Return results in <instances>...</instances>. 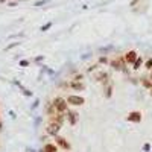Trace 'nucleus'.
Here are the masks:
<instances>
[{
  "instance_id": "nucleus-1",
  "label": "nucleus",
  "mask_w": 152,
  "mask_h": 152,
  "mask_svg": "<svg viewBox=\"0 0 152 152\" xmlns=\"http://www.w3.org/2000/svg\"><path fill=\"white\" fill-rule=\"evenodd\" d=\"M52 103H53L56 113H65V111L69 110V103L65 101V97H62V96H56L53 101H52Z\"/></svg>"
},
{
  "instance_id": "nucleus-2",
  "label": "nucleus",
  "mask_w": 152,
  "mask_h": 152,
  "mask_svg": "<svg viewBox=\"0 0 152 152\" xmlns=\"http://www.w3.org/2000/svg\"><path fill=\"white\" fill-rule=\"evenodd\" d=\"M53 143L56 144L58 148H61L64 152H70V149H71V144H70V142H69L65 137L59 135V134L53 137Z\"/></svg>"
},
{
  "instance_id": "nucleus-3",
  "label": "nucleus",
  "mask_w": 152,
  "mask_h": 152,
  "mask_svg": "<svg viewBox=\"0 0 152 152\" xmlns=\"http://www.w3.org/2000/svg\"><path fill=\"white\" fill-rule=\"evenodd\" d=\"M78 120H79V113L76 110H67L65 111V122H69V125L70 126H75V125L78 123Z\"/></svg>"
},
{
  "instance_id": "nucleus-4",
  "label": "nucleus",
  "mask_w": 152,
  "mask_h": 152,
  "mask_svg": "<svg viewBox=\"0 0 152 152\" xmlns=\"http://www.w3.org/2000/svg\"><path fill=\"white\" fill-rule=\"evenodd\" d=\"M65 101H67L69 103V107L71 105V107H81V105L85 103V99L82 96H79V94H70L65 97Z\"/></svg>"
},
{
  "instance_id": "nucleus-5",
  "label": "nucleus",
  "mask_w": 152,
  "mask_h": 152,
  "mask_svg": "<svg viewBox=\"0 0 152 152\" xmlns=\"http://www.w3.org/2000/svg\"><path fill=\"white\" fill-rule=\"evenodd\" d=\"M61 128H62L61 125H58V123H55V122H49L47 126H46V134L50 135V137H55V135L59 134Z\"/></svg>"
},
{
  "instance_id": "nucleus-6",
  "label": "nucleus",
  "mask_w": 152,
  "mask_h": 152,
  "mask_svg": "<svg viewBox=\"0 0 152 152\" xmlns=\"http://www.w3.org/2000/svg\"><path fill=\"white\" fill-rule=\"evenodd\" d=\"M110 65H111L114 70H125V67H126V62H125V59L120 56V58L111 59V61H110Z\"/></svg>"
},
{
  "instance_id": "nucleus-7",
  "label": "nucleus",
  "mask_w": 152,
  "mask_h": 152,
  "mask_svg": "<svg viewBox=\"0 0 152 152\" xmlns=\"http://www.w3.org/2000/svg\"><path fill=\"white\" fill-rule=\"evenodd\" d=\"M49 122H55V123L62 126V125L65 123V113H55L53 116L49 117Z\"/></svg>"
},
{
  "instance_id": "nucleus-8",
  "label": "nucleus",
  "mask_w": 152,
  "mask_h": 152,
  "mask_svg": "<svg viewBox=\"0 0 152 152\" xmlns=\"http://www.w3.org/2000/svg\"><path fill=\"white\" fill-rule=\"evenodd\" d=\"M69 87H70V90H73V91H84L85 88H87V85H85L84 81H81V82L69 81Z\"/></svg>"
},
{
  "instance_id": "nucleus-9",
  "label": "nucleus",
  "mask_w": 152,
  "mask_h": 152,
  "mask_svg": "<svg viewBox=\"0 0 152 152\" xmlns=\"http://www.w3.org/2000/svg\"><path fill=\"white\" fill-rule=\"evenodd\" d=\"M126 119H128V122L140 123V122H142V113H140V111H131Z\"/></svg>"
},
{
  "instance_id": "nucleus-10",
  "label": "nucleus",
  "mask_w": 152,
  "mask_h": 152,
  "mask_svg": "<svg viewBox=\"0 0 152 152\" xmlns=\"http://www.w3.org/2000/svg\"><path fill=\"white\" fill-rule=\"evenodd\" d=\"M137 58H138L137 52L135 50H129V52H126V55H125L123 59H125V62H126V64H134Z\"/></svg>"
},
{
  "instance_id": "nucleus-11",
  "label": "nucleus",
  "mask_w": 152,
  "mask_h": 152,
  "mask_svg": "<svg viewBox=\"0 0 152 152\" xmlns=\"http://www.w3.org/2000/svg\"><path fill=\"white\" fill-rule=\"evenodd\" d=\"M58 146L53 143V142H47V143H44L43 144V148H41V151L40 152H58Z\"/></svg>"
},
{
  "instance_id": "nucleus-12",
  "label": "nucleus",
  "mask_w": 152,
  "mask_h": 152,
  "mask_svg": "<svg viewBox=\"0 0 152 152\" xmlns=\"http://www.w3.org/2000/svg\"><path fill=\"white\" fill-rule=\"evenodd\" d=\"M103 93H105V97H108V99L113 96V82L110 79L103 82Z\"/></svg>"
},
{
  "instance_id": "nucleus-13",
  "label": "nucleus",
  "mask_w": 152,
  "mask_h": 152,
  "mask_svg": "<svg viewBox=\"0 0 152 152\" xmlns=\"http://www.w3.org/2000/svg\"><path fill=\"white\" fill-rule=\"evenodd\" d=\"M12 84H14V85H17V87H18L20 90H22V93H23L24 96H28V97H32V96H34V93H32L31 90H28L26 87H23V84L20 82V81H17V79H14V81H12Z\"/></svg>"
},
{
  "instance_id": "nucleus-14",
  "label": "nucleus",
  "mask_w": 152,
  "mask_h": 152,
  "mask_svg": "<svg viewBox=\"0 0 152 152\" xmlns=\"http://www.w3.org/2000/svg\"><path fill=\"white\" fill-rule=\"evenodd\" d=\"M110 79V75L107 73V71H103V70H101V71H97V73L94 75V81H97V82H105V81H108Z\"/></svg>"
},
{
  "instance_id": "nucleus-15",
  "label": "nucleus",
  "mask_w": 152,
  "mask_h": 152,
  "mask_svg": "<svg viewBox=\"0 0 152 152\" xmlns=\"http://www.w3.org/2000/svg\"><path fill=\"white\" fill-rule=\"evenodd\" d=\"M55 113H56V110L53 107V103H52V101H49L47 103H46V114L50 117V116H53Z\"/></svg>"
},
{
  "instance_id": "nucleus-16",
  "label": "nucleus",
  "mask_w": 152,
  "mask_h": 152,
  "mask_svg": "<svg viewBox=\"0 0 152 152\" xmlns=\"http://www.w3.org/2000/svg\"><path fill=\"white\" fill-rule=\"evenodd\" d=\"M84 73H79V71H76V73H73V76H71V79L70 81H76V82H81V81H84Z\"/></svg>"
},
{
  "instance_id": "nucleus-17",
  "label": "nucleus",
  "mask_w": 152,
  "mask_h": 152,
  "mask_svg": "<svg viewBox=\"0 0 152 152\" xmlns=\"http://www.w3.org/2000/svg\"><path fill=\"white\" fill-rule=\"evenodd\" d=\"M142 62H143V59H142V58H137V59H135V62L133 64V65H134V67H133V69H135V70H137V69H140V65H142Z\"/></svg>"
},
{
  "instance_id": "nucleus-18",
  "label": "nucleus",
  "mask_w": 152,
  "mask_h": 152,
  "mask_svg": "<svg viewBox=\"0 0 152 152\" xmlns=\"http://www.w3.org/2000/svg\"><path fill=\"white\" fill-rule=\"evenodd\" d=\"M29 61H28V59H22V61H20L18 62V65H20V67H23V69H26V67H29Z\"/></svg>"
},
{
  "instance_id": "nucleus-19",
  "label": "nucleus",
  "mask_w": 152,
  "mask_h": 152,
  "mask_svg": "<svg viewBox=\"0 0 152 152\" xmlns=\"http://www.w3.org/2000/svg\"><path fill=\"white\" fill-rule=\"evenodd\" d=\"M142 84H143V85H144V87H146V88H151V87H152V82L149 81V79H144V78L142 79Z\"/></svg>"
},
{
  "instance_id": "nucleus-20",
  "label": "nucleus",
  "mask_w": 152,
  "mask_h": 152,
  "mask_svg": "<svg viewBox=\"0 0 152 152\" xmlns=\"http://www.w3.org/2000/svg\"><path fill=\"white\" fill-rule=\"evenodd\" d=\"M50 26H52V23L49 22V23H46V24H43V26H41V28H40V31H41V32H46V31H47V29H50Z\"/></svg>"
},
{
  "instance_id": "nucleus-21",
  "label": "nucleus",
  "mask_w": 152,
  "mask_h": 152,
  "mask_svg": "<svg viewBox=\"0 0 152 152\" xmlns=\"http://www.w3.org/2000/svg\"><path fill=\"white\" fill-rule=\"evenodd\" d=\"M99 69V64H93V65H90V67L87 69V73H91V71H94Z\"/></svg>"
},
{
  "instance_id": "nucleus-22",
  "label": "nucleus",
  "mask_w": 152,
  "mask_h": 152,
  "mask_svg": "<svg viewBox=\"0 0 152 152\" xmlns=\"http://www.w3.org/2000/svg\"><path fill=\"white\" fill-rule=\"evenodd\" d=\"M58 87H61V88H70V87H69V81H62V82H59V84H58Z\"/></svg>"
},
{
  "instance_id": "nucleus-23",
  "label": "nucleus",
  "mask_w": 152,
  "mask_h": 152,
  "mask_svg": "<svg viewBox=\"0 0 152 152\" xmlns=\"http://www.w3.org/2000/svg\"><path fill=\"white\" fill-rule=\"evenodd\" d=\"M108 62V58L107 56H101V58H99V62L97 64H107Z\"/></svg>"
},
{
  "instance_id": "nucleus-24",
  "label": "nucleus",
  "mask_w": 152,
  "mask_h": 152,
  "mask_svg": "<svg viewBox=\"0 0 152 152\" xmlns=\"http://www.w3.org/2000/svg\"><path fill=\"white\" fill-rule=\"evenodd\" d=\"M144 67H146L148 70H151V69H152V58H149L148 61H146V64H144Z\"/></svg>"
},
{
  "instance_id": "nucleus-25",
  "label": "nucleus",
  "mask_w": 152,
  "mask_h": 152,
  "mask_svg": "<svg viewBox=\"0 0 152 152\" xmlns=\"http://www.w3.org/2000/svg\"><path fill=\"white\" fill-rule=\"evenodd\" d=\"M34 61H35L37 64H38V62H43V61H44V56H43V55H40V56H35V59H34Z\"/></svg>"
},
{
  "instance_id": "nucleus-26",
  "label": "nucleus",
  "mask_w": 152,
  "mask_h": 152,
  "mask_svg": "<svg viewBox=\"0 0 152 152\" xmlns=\"http://www.w3.org/2000/svg\"><path fill=\"white\" fill-rule=\"evenodd\" d=\"M47 2H49V0H40V2H37V3H35V6H43V5H46Z\"/></svg>"
},
{
  "instance_id": "nucleus-27",
  "label": "nucleus",
  "mask_w": 152,
  "mask_h": 152,
  "mask_svg": "<svg viewBox=\"0 0 152 152\" xmlns=\"http://www.w3.org/2000/svg\"><path fill=\"white\" fill-rule=\"evenodd\" d=\"M18 44H20V43H12V44H9V46H8V47H6V50H11L12 47H17V46H18Z\"/></svg>"
},
{
  "instance_id": "nucleus-28",
  "label": "nucleus",
  "mask_w": 152,
  "mask_h": 152,
  "mask_svg": "<svg viewBox=\"0 0 152 152\" xmlns=\"http://www.w3.org/2000/svg\"><path fill=\"white\" fill-rule=\"evenodd\" d=\"M38 103H40V101L37 99V101H34V103H32V107H31V108H32V110H35V108L38 107Z\"/></svg>"
},
{
  "instance_id": "nucleus-29",
  "label": "nucleus",
  "mask_w": 152,
  "mask_h": 152,
  "mask_svg": "<svg viewBox=\"0 0 152 152\" xmlns=\"http://www.w3.org/2000/svg\"><path fill=\"white\" fill-rule=\"evenodd\" d=\"M143 149H144V151H149V149H151V146H149V144L146 143V144H144V146H143Z\"/></svg>"
},
{
  "instance_id": "nucleus-30",
  "label": "nucleus",
  "mask_w": 152,
  "mask_h": 152,
  "mask_svg": "<svg viewBox=\"0 0 152 152\" xmlns=\"http://www.w3.org/2000/svg\"><path fill=\"white\" fill-rule=\"evenodd\" d=\"M8 6H17V3L15 2H11V3H8Z\"/></svg>"
},
{
  "instance_id": "nucleus-31",
  "label": "nucleus",
  "mask_w": 152,
  "mask_h": 152,
  "mask_svg": "<svg viewBox=\"0 0 152 152\" xmlns=\"http://www.w3.org/2000/svg\"><path fill=\"white\" fill-rule=\"evenodd\" d=\"M2 129H3V122L0 120V131H2Z\"/></svg>"
},
{
  "instance_id": "nucleus-32",
  "label": "nucleus",
  "mask_w": 152,
  "mask_h": 152,
  "mask_svg": "<svg viewBox=\"0 0 152 152\" xmlns=\"http://www.w3.org/2000/svg\"><path fill=\"white\" fill-rule=\"evenodd\" d=\"M6 2V0H0V3H5Z\"/></svg>"
},
{
  "instance_id": "nucleus-33",
  "label": "nucleus",
  "mask_w": 152,
  "mask_h": 152,
  "mask_svg": "<svg viewBox=\"0 0 152 152\" xmlns=\"http://www.w3.org/2000/svg\"><path fill=\"white\" fill-rule=\"evenodd\" d=\"M151 79H152V69H151Z\"/></svg>"
},
{
  "instance_id": "nucleus-34",
  "label": "nucleus",
  "mask_w": 152,
  "mask_h": 152,
  "mask_svg": "<svg viewBox=\"0 0 152 152\" xmlns=\"http://www.w3.org/2000/svg\"><path fill=\"white\" fill-rule=\"evenodd\" d=\"M151 94H152V87H151Z\"/></svg>"
}]
</instances>
